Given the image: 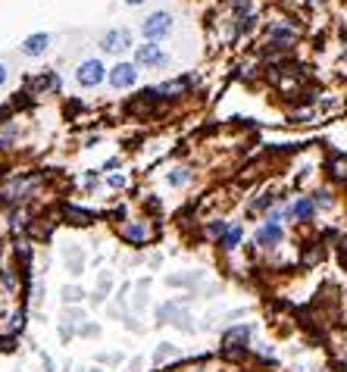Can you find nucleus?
Wrapping results in <instances>:
<instances>
[{"instance_id": "nucleus-1", "label": "nucleus", "mask_w": 347, "mask_h": 372, "mask_svg": "<svg viewBox=\"0 0 347 372\" xmlns=\"http://www.w3.org/2000/svg\"><path fill=\"white\" fill-rule=\"evenodd\" d=\"M138 31L144 35V41L163 44L172 31H176V16H172L169 10H154V13H147L144 19H141Z\"/></svg>"}, {"instance_id": "nucleus-15", "label": "nucleus", "mask_w": 347, "mask_h": 372, "mask_svg": "<svg viewBox=\"0 0 347 372\" xmlns=\"http://www.w3.org/2000/svg\"><path fill=\"white\" fill-rule=\"evenodd\" d=\"M228 225H232V223H225V219H213V223H207V238L219 241L228 232Z\"/></svg>"}, {"instance_id": "nucleus-10", "label": "nucleus", "mask_w": 347, "mask_h": 372, "mask_svg": "<svg viewBox=\"0 0 347 372\" xmlns=\"http://www.w3.org/2000/svg\"><path fill=\"white\" fill-rule=\"evenodd\" d=\"M316 201H313L310 194L306 197H294V203H291V219H297V223H310L313 216H316Z\"/></svg>"}, {"instance_id": "nucleus-23", "label": "nucleus", "mask_w": 347, "mask_h": 372, "mask_svg": "<svg viewBox=\"0 0 347 372\" xmlns=\"http://www.w3.org/2000/svg\"><path fill=\"white\" fill-rule=\"evenodd\" d=\"M122 4H125V6H144L147 0H122Z\"/></svg>"}, {"instance_id": "nucleus-9", "label": "nucleus", "mask_w": 347, "mask_h": 372, "mask_svg": "<svg viewBox=\"0 0 347 372\" xmlns=\"http://www.w3.org/2000/svg\"><path fill=\"white\" fill-rule=\"evenodd\" d=\"M194 78H176V82H163L156 85V88H151L144 94V97H160V100H178L188 94V85H191Z\"/></svg>"}, {"instance_id": "nucleus-21", "label": "nucleus", "mask_w": 347, "mask_h": 372, "mask_svg": "<svg viewBox=\"0 0 347 372\" xmlns=\"http://www.w3.org/2000/svg\"><path fill=\"white\" fill-rule=\"evenodd\" d=\"M6 82H10V66H6V63H0V88H4Z\"/></svg>"}, {"instance_id": "nucleus-2", "label": "nucleus", "mask_w": 347, "mask_h": 372, "mask_svg": "<svg viewBox=\"0 0 347 372\" xmlns=\"http://www.w3.org/2000/svg\"><path fill=\"white\" fill-rule=\"evenodd\" d=\"M107 73H110V69L104 66V60L88 57V60H82L75 66V85H78V88H85V91L100 88V85L107 82Z\"/></svg>"}, {"instance_id": "nucleus-6", "label": "nucleus", "mask_w": 347, "mask_h": 372, "mask_svg": "<svg viewBox=\"0 0 347 372\" xmlns=\"http://www.w3.org/2000/svg\"><path fill=\"white\" fill-rule=\"evenodd\" d=\"M138 66L135 63H129V60H119L113 69L107 73V82H110V88L113 91H132L138 85Z\"/></svg>"}, {"instance_id": "nucleus-14", "label": "nucleus", "mask_w": 347, "mask_h": 372, "mask_svg": "<svg viewBox=\"0 0 347 372\" xmlns=\"http://www.w3.org/2000/svg\"><path fill=\"white\" fill-rule=\"evenodd\" d=\"M166 181H169L172 188H185L188 181H191V169H188V166H176V169H169Z\"/></svg>"}, {"instance_id": "nucleus-24", "label": "nucleus", "mask_w": 347, "mask_h": 372, "mask_svg": "<svg viewBox=\"0 0 347 372\" xmlns=\"http://www.w3.org/2000/svg\"><path fill=\"white\" fill-rule=\"evenodd\" d=\"M341 248H344V250H347V241H344V244H341Z\"/></svg>"}, {"instance_id": "nucleus-5", "label": "nucleus", "mask_w": 347, "mask_h": 372, "mask_svg": "<svg viewBox=\"0 0 347 372\" xmlns=\"http://www.w3.org/2000/svg\"><path fill=\"white\" fill-rule=\"evenodd\" d=\"M132 63H135L138 69H163V66H169V53L163 51L160 44L144 41V44L135 47V60Z\"/></svg>"}, {"instance_id": "nucleus-12", "label": "nucleus", "mask_w": 347, "mask_h": 372, "mask_svg": "<svg viewBox=\"0 0 347 372\" xmlns=\"http://www.w3.org/2000/svg\"><path fill=\"white\" fill-rule=\"evenodd\" d=\"M122 238L129 244H135V248H141V244L151 241V228H147L144 223H129L122 228Z\"/></svg>"}, {"instance_id": "nucleus-22", "label": "nucleus", "mask_w": 347, "mask_h": 372, "mask_svg": "<svg viewBox=\"0 0 347 372\" xmlns=\"http://www.w3.org/2000/svg\"><path fill=\"white\" fill-rule=\"evenodd\" d=\"M107 185L110 188H122L125 185V176H107Z\"/></svg>"}, {"instance_id": "nucleus-3", "label": "nucleus", "mask_w": 347, "mask_h": 372, "mask_svg": "<svg viewBox=\"0 0 347 372\" xmlns=\"http://www.w3.org/2000/svg\"><path fill=\"white\" fill-rule=\"evenodd\" d=\"M132 47H135V35H132V28H125V26L107 28L104 35H100V51L110 53V57H125Z\"/></svg>"}, {"instance_id": "nucleus-7", "label": "nucleus", "mask_w": 347, "mask_h": 372, "mask_svg": "<svg viewBox=\"0 0 347 372\" xmlns=\"http://www.w3.org/2000/svg\"><path fill=\"white\" fill-rule=\"evenodd\" d=\"M285 241V225L282 223H263L254 232V248H263V250H272Z\"/></svg>"}, {"instance_id": "nucleus-18", "label": "nucleus", "mask_w": 347, "mask_h": 372, "mask_svg": "<svg viewBox=\"0 0 347 372\" xmlns=\"http://www.w3.org/2000/svg\"><path fill=\"white\" fill-rule=\"evenodd\" d=\"M63 297H66V304H78V300L85 297V291H78V288L69 285V288H63Z\"/></svg>"}, {"instance_id": "nucleus-25", "label": "nucleus", "mask_w": 347, "mask_h": 372, "mask_svg": "<svg viewBox=\"0 0 347 372\" xmlns=\"http://www.w3.org/2000/svg\"><path fill=\"white\" fill-rule=\"evenodd\" d=\"M194 372H201V369H194Z\"/></svg>"}, {"instance_id": "nucleus-19", "label": "nucleus", "mask_w": 347, "mask_h": 372, "mask_svg": "<svg viewBox=\"0 0 347 372\" xmlns=\"http://www.w3.org/2000/svg\"><path fill=\"white\" fill-rule=\"evenodd\" d=\"M22 322H26V313H16L13 322H10V329H13V331H22Z\"/></svg>"}, {"instance_id": "nucleus-11", "label": "nucleus", "mask_w": 347, "mask_h": 372, "mask_svg": "<svg viewBox=\"0 0 347 372\" xmlns=\"http://www.w3.org/2000/svg\"><path fill=\"white\" fill-rule=\"evenodd\" d=\"M241 241H244V225L241 223H232V225H228V232L216 241V248L223 250V253H235V250L241 248Z\"/></svg>"}, {"instance_id": "nucleus-17", "label": "nucleus", "mask_w": 347, "mask_h": 372, "mask_svg": "<svg viewBox=\"0 0 347 372\" xmlns=\"http://www.w3.org/2000/svg\"><path fill=\"white\" fill-rule=\"evenodd\" d=\"M313 201H316V207H319V210H329V207L335 203V197L329 194V191H316V194H313Z\"/></svg>"}, {"instance_id": "nucleus-16", "label": "nucleus", "mask_w": 347, "mask_h": 372, "mask_svg": "<svg viewBox=\"0 0 347 372\" xmlns=\"http://www.w3.org/2000/svg\"><path fill=\"white\" fill-rule=\"evenodd\" d=\"M178 347H172V344H160L156 347V354H154V363H166V360H176L178 357Z\"/></svg>"}, {"instance_id": "nucleus-8", "label": "nucleus", "mask_w": 347, "mask_h": 372, "mask_svg": "<svg viewBox=\"0 0 347 372\" xmlns=\"http://www.w3.org/2000/svg\"><path fill=\"white\" fill-rule=\"evenodd\" d=\"M53 47V35L50 31H35V35H28L26 41H22V57H31V60H41L47 51Z\"/></svg>"}, {"instance_id": "nucleus-4", "label": "nucleus", "mask_w": 347, "mask_h": 372, "mask_svg": "<svg viewBox=\"0 0 347 372\" xmlns=\"http://www.w3.org/2000/svg\"><path fill=\"white\" fill-rule=\"evenodd\" d=\"M254 331H257L254 322H241V326L225 329V335H223V351L228 354V357L247 354V351H250V338H254Z\"/></svg>"}, {"instance_id": "nucleus-20", "label": "nucleus", "mask_w": 347, "mask_h": 372, "mask_svg": "<svg viewBox=\"0 0 347 372\" xmlns=\"http://www.w3.org/2000/svg\"><path fill=\"white\" fill-rule=\"evenodd\" d=\"M97 326H78V335H85V338H94V335H97Z\"/></svg>"}, {"instance_id": "nucleus-13", "label": "nucleus", "mask_w": 347, "mask_h": 372, "mask_svg": "<svg viewBox=\"0 0 347 372\" xmlns=\"http://www.w3.org/2000/svg\"><path fill=\"white\" fill-rule=\"evenodd\" d=\"M279 201H282V197H275V194H260V197L250 201V213H269Z\"/></svg>"}]
</instances>
